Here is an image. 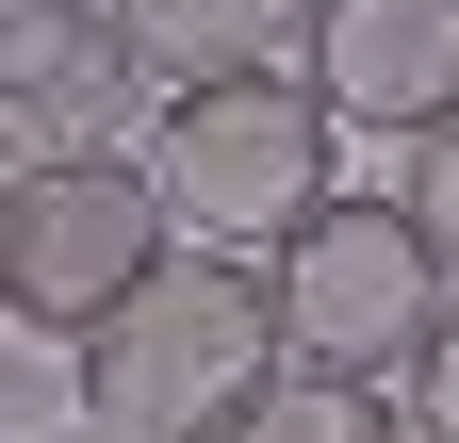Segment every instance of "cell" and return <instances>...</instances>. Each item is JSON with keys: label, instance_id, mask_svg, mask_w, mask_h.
<instances>
[{"label": "cell", "instance_id": "5b68a950", "mask_svg": "<svg viewBox=\"0 0 459 443\" xmlns=\"http://www.w3.org/2000/svg\"><path fill=\"white\" fill-rule=\"evenodd\" d=\"M132 116H164V83H148L115 0H0V132H17V164H82Z\"/></svg>", "mask_w": 459, "mask_h": 443}, {"label": "cell", "instance_id": "277c9868", "mask_svg": "<svg viewBox=\"0 0 459 443\" xmlns=\"http://www.w3.org/2000/svg\"><path fill=\"white\" fill-rule=\"evenodd\" d=\"M279 312H296V361H344V378H411L459 312V247L394 197H328L296 247H279Z\"/></svg>", "mask_w": 459, "mask_h": 443}, {"label": "cell", "instance_id": "6da1fadb", "mask_svg": "<svg viewBox=\"0 0 459 443\" xmlns=\"http://www.w3.org/2000/svg\"><path fill=\"white\" fill-rule=\"evenodd\" d=\"M296 361V312H279L263 247H164L132 312L82 328V411L132 443H230L263 411V378Z\"/></svg>", "mask_w": 459, "mask_h": 443}, {"label": "cell", "instance_id": "3957f363", "mask_svg": "<svg viewBox=\"0 0 459 443\" xmlns=\"http://www.w3.org/2000/svg\"><path fill=\"white\" fill-rule=\"evenodd\" d=\"M164 247H181V213H164L148 148H82V164H17L0 181V296L49 345H82L99 312H132Z\"/></svg>", "mask_w": 459, "mask_h": 443}, {"label": "cell", "instance_id": "30bf717a", "mask_svg": "<svg viewBox=\"0 0 459 443\" xmlns=\"http://www.w3.org/2000/svg\"><path fill=\"white\" fill-rule=\"evenodd\" d=\"M411 427H427V443H459V312H443V345L411 361Z\"/></svg>", "mask_w": 459, "mask_h": 443}, {"label": "cell", "instance_id": "8992f818", "mask_svg": "<svg viewBox=\"0 0 459 443\" xmlns=\"http://www.w3.org/2000/svg\"><path fill=\"white\" fill-rule=\"evenodd\" d=\"M312 99L344 132H443L459 116V0H328L312 17Z\"/></svg>", "mask_w": 459, "mask_h": 443}, {"label": "cell", "instance_id": "9c48e42d", "mask_svg": "<svg viewBox=\"0 0 459 443\" xmlns=\"http://www.w3.org/2000/svg\"><path fill=\"white\" fill-rule=\"evenodd\" d=\"M411 213L459 247V116H443V132H411Z\"/></svg>", "mask_w": 459, "mask_h": 443}, {"label": "cell", "instance_id": "7a4b0ae2", "mask_svg": "<svg viewBox=\"0 0 459 443\" xmlns=\"http://www.w3.org/2000/svg\"><path fill=\"white\" fill-rule=\"evenodd\" d=\"M328 99H312V66H263V83H164V116H148V181H164V213H181V247H296L312 213L344 197L328 181Z\"/></svg>", "mask_w": 459, "mask_h": 443}, {"label": "cell", "instance_id": "8fae6325", "mask_svg": "<svg viewBox=\"0 0 459 443\" xmlns=\"http://www.w3.org/2000/svg\"><path fill=\"white\" fill-rule=\"evenodd\" d=\"M82 443H132V427H82Z\"/></svg>", "mask_w": 459, "mask_h": 443}, {"label": "cell", "instance_id": "ba28073f", "mask_svg": "<svg viewBox=\"0 0 459 443\" xmlns=\"http://www.w3.org/2000/svg\"><path fill=\"white\" fill-rule=\"evenodd\" d=\"M230 443H427V427H411V378H344V361H279V378H263V411L230 427Z\"/></svg>", "mask_w": 459, "mask_h": 443}, {"label": "cell", "instance_id": "52a82bcc", "mask_svg": "<svg viewBox=\"0 0 459 443\" xmlns=\"http://www.w3.org/2000/svg\"><path fill=\"white\" fill-rule=\"evenodd\" d=\"M148 49V83H263V66H312V17L328 0H115Z\"/></svg>", "mask_w": 459, "mask_h": 443}]
</instances>
